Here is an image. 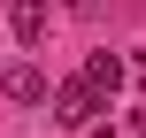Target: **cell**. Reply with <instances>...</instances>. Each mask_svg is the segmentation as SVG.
Masks as SVG:
<instances>
[{
    "instance_id": "1",
    "label": "cell",
    "mask_w": 146,
    "mask_h": 138,
    "mask_svg": "<svg viewBox=\"0 0 146 138\" xmlns=\"http://www.w3.org/2000/svg\"><path fill=\"white\" fill-rule=\"evenodd\" d=\"M92 115H108V100H100L85 77L54 85V123H62V131H92Z\"/></svg>"
},
{
    "instance_id": "2",
    "label": "cell",
    "mask_w": 146,
    "mask_h": 138,
    "mask_svg": "<svg viewBox=\"0 0 146 138\" xmlns=\"http://www.w3.org/2000/svg\"><path fill=\"white\" fill-rule=\"evenodd\" d=\"M0 92H8L15 108H38L54 85H46V69H38V61H8V69H0Z\"/></svg>"
},
{
    "instance_id": "3",
    "label": "cell",
    "mask_w": 146,
    "mask_h": 138,
    "mask_svg": "<svg viewBox=\"0 0 146 138\" xmlns=\"http://www.w3.org/2000/svg\"><path fill=\"white\" fill-rule=\"evenodd\" d=\"M8 31H15V46H38L46 38V0H15L8 8Z\"/></svg>"
},
{
    "instance_id": "4",
    "label": "cell",
    "mask_w": 146,
    "mask_h": 138,
    "mask_svg": "<svg viewBox=\"0 0 146 138\" xmlns=\"http://www.w3.org/2000/svg\"><path fill=\"white\" fill-rule=\"evenodd\" d=\"M85 85H92L100 100H115V92H123V61H115V54H92V61H85Z\"/></svg>"
}]
</instances>
